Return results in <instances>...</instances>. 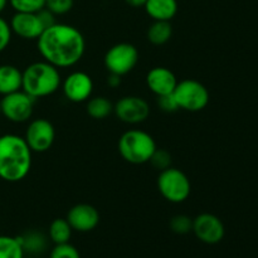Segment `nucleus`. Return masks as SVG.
<instances>
[{
    "instance_id": "31",
    "label": "nucleus",
    "mask_w": 258,
    "mask_h": 258,
    "mask_svg": "<svg viewBox=\"0 0 258 258\" xmlns=\"http://www.w3.org/2000/svg\"><path fill=\"white\" fill-rule=\"evenodd\" d=\"M107 85L112 88L118 87V86L121 85V77L117 75H112V73H110V77H107Z\"/></svg>"
},
{
    "instance_id": "11",
    "label": "nucleus",
    "mask_w": 258,
    "mask_h": 258,
    "mask_svg": "<svg viewBox=\"0 0 258 258\" xmlns=\"http://www.w3.org/2000/svg\"><path fill=\"white\" fill-rule=\"evenodd\" d=\"M64 97L75 103L86 102L93 93V81L83 71L71 72L60 83Z\"/></svg>"
},
{
    "instance_id": "33",
    "label": "nucleus",
    "mask_w": 258,
    "mask_h": 258,
    "mask_svg": "<svg viewBox=\"0 0 258 258\" xmlns=\"http://www.w3.org/2000/svg\"><path fill=\"white\" fill-rule=\"evenodd\" d=\"M9 4V0H0V14L5 10V8Z\"/></svg>"
},
{
    "instance_id": "25",
    "label": "nucleus",
    "mask_w": 258,
    "mask_h": 258,
    "mask_svg": "<svg viewBox=\"0 0 258 258\" xmlns=\"http://www.w3.org/2000/svg\"><path fill=\"white\" fill-rule=\"evenodd\" d=\"M49 258H81L80 251L70 242L62 244H55L50 251Z\"/></svg>"
},
{
    "instance_id": "7",
    "label": "nucleus",
    "mask_w": 258,
    "mask_h": 258,
    "mask_svg": "<svg viewBox=\"0 0 258 258\" xmlns=\"http://www.w3.org/2000/svg\"><path fill=\"white\" fill-rule=\"evenodd\" d=\"M139 63V50L131 43H117L106 52L103 64L112 75L120 77L128 75Z\"/></svg>"
},
{
    "instance_id": "5",
    "label": "nucleus",
    "mask_w": 258,
    "mask_h": 258,
    "mask_svg": "<svg viewBox=\"0 0 258 258\" xmlns=\"http://www.w3.org/2000/svg\"><path fill=\"white\" fill-rule=\"evenodd\" d=\"M158 190L165 201L179 204L190 197L191 184L184 171L174 166H169L159 174Z\"/></svg>"
},
{
    "instance_id": "6",
    "label": "nucleus",
    "mask_w": 258,
    "mask_h": 258,
    "mask_svg": "<svg viewBox=\"0 0 258 258\" xmlns=\"http://www.w3.org/2000/svg\"><path fill=\"white\" fill-rule=\"evenodd\" d=\"M176 105L188 112H199L208 106L211 95L206 86L197 80L179 81L173 92Z\"/></svg>"
},
{
    "instance_id": "3",
    "label": "nucleus",
    "mask_w": 258,
    "mask_h": 258,
    "mask_svg": "<svg viewBox=\"0 0 258 258\" xmlns=\"http://www.w3.org/2000/svg\"><path fill=\"white\" fill-rule=\"evenodd\" d=\"M22 73V90L35 100L53 95L62 83L59 70L45 60L30 63Z\"/></svg>"
},
{
    "instance_id": "19",
    "label": "nucleus",
    "mask_w": 258,
    "mask_h": 258,
    "mask_svg": "<svg viewBox=\"0 0 258 258\" xmlns=\"http://www.w3.org/2000/svg\"><path fill=\"white\" fill-rule=\"evenodd\" d=\"M173 35V27L170 22L154 20L148 29V40L154 45H164Z\"/></svg>"
},
{
    "instance_id": "27",
    "label": "nucleus",
    "mask_w": 258,
    "mask_h": 258,
    "mask_svg": "<svg viewBox=\"0 0 258 258\" xmlns=\"http://www.w3.org/2000/svg\"><path fill=\"white\" fill-rule=\"evenodd\" d=\"M45 7L54 15H64L73 8V0H47Z\"/></svg>"
},
{
    "instance_id": "20",
    "label": "nucleus",
    "mask_w": 258,
    "mask_h": 258,
    "mask_svg": "<svg viewBox=\"0 0 258 258\" xmlns=\"http://www.w3.org/2000/svg\"><path fill=\"white\" fill-rule=\"evenodd\" d=\"M72 227L66 218H57L49 224L48 236L54 244H62L70 242L72 237Z\"/></svg>"
},
{
    "instance_id": "18",
    "label": "nucleus",
    "mask_w": 258,
    "mask_h": 258,
    "mask_svg": "<svg viewBox=\"0 0 258 258\" xmlns=\"http://www.w3.org/2000/svg\"><path fill=\"white\" fill-rule=\"evenodd\" d=\"M86 111L90 117L95 120H103L113 113V103L105 96H91L87 100Z\"/></svg>"
},
{
    "instance_id": "24",
    "label": "nucleus",
    "mask_w": 258,
    "mask_h": 258,
    "mask_svg": "<svg viewBox=\"0 0 258 258\" xmlns=\"http://www.w3.org/2000/svg\"><path fill=\"white\" fill-rule=\"evenodd\" d=\"M170 229L176 234H188L191 232V227H193V219L190 217L185 216V214H178L174 216L170 221Z\"/></svg>"
},
{
    "instance_id": "2",
    "label": "nucleus",
    "mask_w": 258,
    "mask_h": 258,
    "mask_svg": "<svg viewBox=\"0 0 258 258\" xmlns=\"http://www.w3.org/2000/svg\"><path fill=\"white\" fill-rule=\"evenodd\" d=\"M32 155L24 138L15 134L0 136V179L18 183L27 178L32 169Z\"/></svg>"
},
{
    "instance_id": "21",
    "label": "nucleus",
    "mask_w": 258,
    "mask_h": 258,
    "mask_svg": "<svg viewBox=\"0 0 258 258\" xmlns=\"http://www.w3.org/2000/svg\"><path fill=\"white\" fill-rule=\"evenodd\" d=\"M0 258H24L19 237L0 236Z\"/></svg>"
},
{
    "instance_id": "17",
    "label": "nucleus",
    "mask_w": 258,
    "mask_h": 258,
    "mask_svg": "<svg viewBox=\"0 0 258 258\" xmlns=\"http://www.w3.org/2000/svg\"><path fill=\"white\" fill-rule=\"evenodd\" d=\"M22 80L23 73L19 68L13 64H0V95L22 90Z\"/></svg>"
},
{
    "instance_id": "8",
    "label": "nucleus",
    "mask_w": 258,
    "mask_h": 258,
    "mask_svg": "<svg viewBox=\"0 0 258 258\" xmlns=\"http://www.w3.org/2000/svg\"><path fill=\"white\" fill-rule=\"evenodd\" d=\"M2 116L14 123L27 122L32 118L34 111L35 98L25 93L23 90L3 96L0 100Z\"/></svg>"
},
{
    "instance_id": "32",
    "label": "nucleus",
    "mask_w": 258,
    "mask_h": 258,
    "mask_svg": "<svg viewBox=\"0 0 258 258\" xmlns=\"http://www.w3.org/2000/svg\"><path fill=\"white\" fill-rule=\"evenodd\" d=\"M128 5L134 8H139V7H144V4L146 3V0H125Z\"/></svg>"
},
{
    "instance_id": "35",
    "label": "nucleus",
    "mask_w": 258,
    "mask_h": 258,
    "mask_svg": "<svg viewBox=\"0 0 258 258\" xmlns=\"http://www.w3.org/2000/svg\"><path fill=\"white\" fill-rule=\"evenodd\" d=\"M0 136H2V134H0Z\"/></svg>"
},
{
    "instance_id": "9",
    "label": "nucleus",
    "mask_w": 258,
    "mask_h": 258,
    "mask_svg": "<svg viewBox=\"0 0 258 258\" xmlns=\"http://www.w3.org/2000/svg\"><path fill=\"white\" fill-rule=\"evenodd\" d=\"M113 113L122 122L138 125L150 116V106L140 96H123L113 105Z\"/></svg>"
},
{
    "instance_id": "26",
    "label": "nucleus",
    "mask_w": 258,
    "mask_h": 258,
    "mask_svg": "<svg viewBox=\"0 0 258 258\" xmlns=\"http://www.w3.org/2000/svg\"><path fill=\"white\" fill-rule=\"evenodd\" d=\"M149 163H150L156 170H165L169 166H171V155L169 151L165 150V149H156L155 153L153 154V156H151Z\"/></svg>"
},
{
    "instance_id": "30",
    "label": "nucleus",
    "mask_w": 258,
    "mask_h": 258,
    "mask_svg": "<svg viewBox=\"0 0 258 258\" xmlns=\"http://www.w3.org/2000/svg\"><path fill=\"white\" fill-rule=\"evenodd\" d=\"M37 14H38V17H39V19H40V22H42L44 29L52 27L53 24H55V23H57V20H55V17H57V15L53 14V13L50 12L47 7L43 8L42 10H39Z\"/></svg>"
},
{
    "instance_id": "14",
    "label": "nucleus",
    "mask_w": 258,
    "mask_h": 258,
    "mask_svg": "<svg viewBox=\"0 0 258 258\" xmlns=\"http://www.w3.org/2000/svg\"><path fill=\"white\" fill-rule=\"evenodd\" d=\"M9 24L13 34L24 40H37L44 30L37 13H15Z\"/></svg>"
},
{
    "instance_id": "29",
    "label": "nucleus",
    "mask_w": 258,
    "mask_h": 258,
    "mask_svg": "<svg viewBox=\"0 0 258 258\" xmlns=\"http://www.w3.org/2000/svg\"><path fill=\"white\" fill-rule=\"evenodd\" d=\"M158 106L161 111H164V112H175L176 110H179L173 93H171V95L159 96Z\"/></svg>"
},
{
    "instance_id": "4",
    "label": "nucleus",
    "mask_w": 258,
    "mask_h": 258,
    "mask_svg": "<svg viewBox=\"0 0 258 258\" xmlns=\"http://www.w3.org/2000/svg\"><path fill=\"white\" fill-rule=\"evenodd\" d=\"M156 149L158 146L153 136L139 128L125 131L118 139V153L121 158L134 165L149 163Z\"/></svg>"
},
{
    "instance_id": "1",
    "label": "nucleus",
    "mask_w": 258,
    "mask_h": 258,
    "mask_svg": "<svg viewBox=\"0 0 258 258\" xmlns=\"http://www.w3.org/2000/svg\"><path fill=\"white\" fill-rule=\"evenodd\" d=\"M37 48L43 60L58 70L70 68L82 59L86 50V40L76 27L57 22L43 30L37 39Z\"/></svg>"
},
{
    "instance_id": "13",
    "label": "nucleus",
    "mask_w": 258,
    "mask_h": 258,
    "mask_svg": "<svg viewBox=\"0 0 258 258\" xmlns=\"http://www.w3.org/2000/svg\"><path fill=\"white\" fill-rule=\"evenodd\" d=\"M66 219L73 231L87 233L93 231L100 223V213L93 206L87 203H80L73 206L68 211Z\"/></svg>"
},
{
    "instance_id": "12",
    "label": "nucleus",
    "mask_w": 258,
    "mask_h": 258,
    "mask_svg": "<svg viewBox=\"0 0 258 258\" xmlns=\"http://www.w3.org/2000/svg\"><path fill=\"white\" fill-rule=\"evenodd\" d=\"M191 232L206 244H217L224 238L226 228L221 219L212 213H202L193 219Z\"/></svg>"
},
{
    "instance_id": "34",
    "label": "nucleus",
    "mask_w": 258,
    "mask_h": 258,
    "mask_svg": "<svg viewBox=\"0 0 258 258\" xmlns=\"http://www.w3.org/2000/svg\"><path fill=\"white\" fill-rule=\"evenodd\" d=\"M0 116H2V105H0Z\"/></svg>"
},
{
    "instance_id": "22",
    "label": "nucleus",
    "mask_w": 258,
    "mask_h": 258,
    "mask_svg": "<svg viewBox=\"0 0 258 258\" xmlns=\"http://www.w3.org/2000/svg\"><path fill=\"white\" fill-rule=\"evenodd\" d=\"M47 4V0H9L15 13H38Z\"/></svg>"
},
{
    "instance_id": "10",
    "label": "nucleus",
    "mask_w": 258,
    "mask_h": 258,
    "mask_svg": "<svg viewBox=\"0 0 258 258\" xmlns=\"http://www.w3.org/2000/svg\"><path fill=\"white\" fill-rule=\"evenodd\" d=\"M24 139L33 153H45L54 144L55 128L47 118H34L28 123Z\"/></svg>"
},
{
    "instance_id": "28",
    "label": "nucleus",
    "mask_w": 258,
    "mask_h": 258,
    "mask_svg": "<svg viewBox=\"0 0 258 258\" xmlns=\"http://www.w3.org/2000/svg\"><path fill=\"white\" fill-rule=\"evenodd\" d=\"M13 32L10 29L9 22L0 17V53L4 52L8 47H9L10 42H12Z\"/></svg>"
},
{
    "instance_id": "16",
    "label": "nucleus",
    "mask_w": 258,
    "mask_h": 258,
    "mask_svg": "<svg viewBox=\"0 0 258 258\" xmlns=\"http://www.w3.org/2000/svg\"><path fill=\"white\" fill-rule=\"evenodd\" d=\"M145 12L153 20L170 22L178 13L176 0H146Z\"/></svg>"
},
{
    "instance_id": "23",
    "label": "nucleus",
    "mask_w": 258,
    "mask_h": 258,
    "mask_svg": "<svg viewBox=\"0 0 258 258\" xmlns=\"http://www.w3.org/2000/svg\"><path fill=\"white\" fill-rule=\"evenodd\" d=\"M19 238L24 252L29 251L33 253H39L45 247V241L40 233H29L24 237H19Z\"/></svg>"
},
{
    "instance_id": "15",
    "label": "nucleus",
    "mask_w": 258,
    "mask_h": 258,
    "mask_svg": "<svg viewBox=\"0 0 258 258\" xmlns=\"http://www.w3.org/2000/svg\"><path fill=\"white\" fill-rule=\"evenodd\" d=\"M178 82L173 71L166 67H154L146 75V86L156 97L171 95Z\"/></svg>"
}]
</instances>
